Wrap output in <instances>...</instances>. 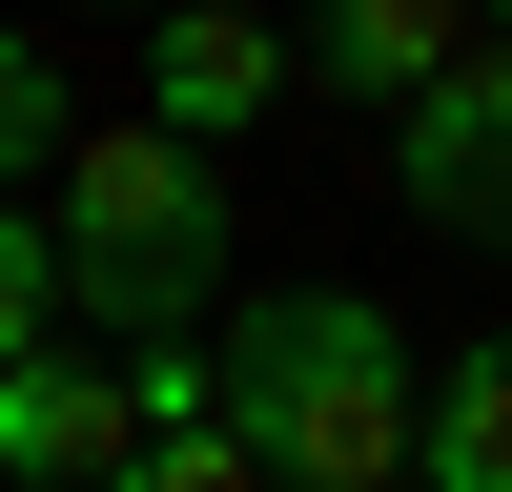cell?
<instances>
[{
    "instance_id": "1",
    "label": "cell",
    "mask_w": 512,
    "mask_h": 492,
    "mask_svg": "<svg viewBox=\"0 0 512 492\" xmlns=\"http://www.w3.org/2000/svg\"><path fill=\"white\" fill-rule=\"evenodd\" d=\"M410 328L369 308V287H246L226 328H205V410L246 431V472L267 492H369L410 472Z\"/></svg>"
},
{
    "instance_id": "2",
    "label": "cell",
    "mask_w": 512,
    "mask_h": 492,
    "mask_svg": "<svg viewBox=\"0 0 512 492\" xmlns=\"http://www.w3.org/2000/svg\"><path fill=\"white\" fill-rule=\"evenodd\" d=\"M41 226H62V328L82 349H164V328L226 308V164L164 144L144 103L41 164Z\"/></svg>"
},
{
    "instance_id": "3",
    "label": "cell",
    "mask_w": 512,
    "mask_h": 492,
    "mask_svg": "<svg viewBox=\"0 0 512 492\" xmlns=\"http://www.w3.org/2000/svg\"><path fill=\"white\" fill-rule=\"evenodd\" d=\"M390 185L431 205L451 246H512V41H451V62L390 103Z\"/></svg>"
},
{
    "instance_id": "4",
    "label": "cell",
    "mask_w": 512,
    "mask_h": 492,
    "mask_svg": "<svg viewBox=\"0 0 512 492\" xmlns=\"http://www.w3.org/2000/svg\"><path fill=\"white\" fill-rule=\"evenodd\" d=\"M123 103H144L164 144H205V164H226L246 123H287V21H246V0H164Z\"/></svg>"
},
{
    "instance_id": "5",
    "label": "cell",
    "mask_w": 512,
    "mask_h": 492,
    "mask_svg": "<svg viewBox=\"0 0 512 492\" xmlns=\"http://www.w3.org/2000/svg\"><path fill=\"white\" fill-rule=\"evenodd\" d=\"M123 431H144V390H123V349H82V328H41V349L0 369V472L21 492H103Z\"/></svg>"
},
{
    "instance_id": "6",
    "label": "cell",
    "mask_w": 512,
    "mask_h": 492,
    "mask_svg": "<svg viewBox=\"0 0 512 492\" xmlns=\"http://www.w3.org/2000/svg\"><path fill=\"white\" fill-rule=\"evenodd\" d=\"M123 390H144V431H123L103 492H267V472H246V431L205 410V349H185V328H164V349H123Z\"/></svg>"
},
{
    "instance_id": "7",
    "label": "cell",
    "mask_w": 512,
    "mask_h": 492,
    "mask_svg": "<svg viewBox=\"0 0 512 492\" xmlns=\"http://www.w3.org/2000/svg\"><path fill=\"white\" fill-rule=\"evenodd\" d=\"M410 472L431 492H512V328H472L451 369H410Z\"/></svg>"
},
{
    "instance_id": "8",
    "label": "cell",
    "mask_w": 512,
    "mask_h": 492,
    "mask_svg": "<svg viewBox=\"0 0 512 492\" xmlns=\"http://www.w3.org/2000/svg\"><path fill=\"white\" fill-rule=\"evenodd\" d=\"M451 41H472V0H308V82H349V103H410Z\"/></svg>"
},
{
    "instance_id": "9",
    "label": "cell",
    "mask_w": 512,
    "mask_h": 492,
    "mask_svg": "<svg viewBox=\"0 0 512 492\" xmlns=\"http://www.w3.org/2000/svg\"><path fill=\"white\" fill-rule=\"evenodd\" d=\"M62 144H82V82H62V41H41V21H0V185H41Z\"/></svg>"
},
{
    "instance_id": "10",
    "label": "cell",
    "mask_w": 512,
    "mask_h": 492,
    "mask_svg": "<svg viewBox=\"0 0 512 492\" xmlns=\"http://www.w3.org/2000/svg\"><path fill=\"white\" fill-rule=\"evenodd\" d=\"M41 328H62V226H41L21 185H0V369H21Z\"/></svg>"
},
{
    "instance_id": "11",
    "label": "cell",
    "mask_w": 512,
    "mask_h": 492,
    "mask_svg": "<svg viewBox=\"0 0 512 492\" xmlns=\"http://www.w3.org/2000/svg\"><path fill=\"white\" fill-rule=\"evenodd\" d=\"M472 41H512V0H472Z\"/></svg>"
},
{
    "instance_id": "12",
    "label": "cell",
    "mask_w": 512,
    "mask_h": 492,
    "mask_svg": "<svg viewBox=\"0 0 512 492\" xmlns=\"http://www.w3.org/2000/svg\"><path fill=\"white\" fill-rule=\"evenodd\" d=\"M103 21H164V0H103Z\"/></svg>"
},
{
    "instance_id": "13",
    "label": "cell",
    "mask_w": 512,
    "mask_h": 492,
    "mask_svg": "<svg viewBox=\"0 0 512 492\" xmlns=\"http://www.w3.org/2000/svg\"><path fill=\"white\" fill-rule=\"evenodd\" d=\"M369 492H431V472H369Z\"/></svg>"
}]
</instances>
